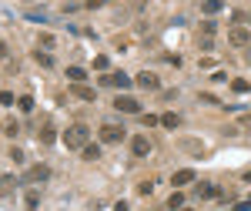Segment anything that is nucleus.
<instances>
[{"instance_id":"28","label":"nucleus","mask_w":251,"mask_h":211,"mask_svg":"<svg viewBox=\"0 0 251 211\" xmlns=\"http://www.w3.org/2000/svg\"><path fill=\"white\" fill-rule=\"evenodd\" d=\"M151 191H154V181H141V185H137V194H141V198L151 194Z\"/></svg>"},{"instance_id":"1","label":"nucleus","mask_w":251,"mask_h":211,"mask_svg":"<svg viewBox=\"0 0 251 211\" xmlns=\"http://www.w3.org/2000/svg\"><path fill=\"white\" fill-rule=\"evenodd\" d=\"M84 144H91V128H87V124H71V128L64 131V148L80 151Z\"/></svg>"},{"instance_id":"6","label":"nucleus","mask_w":251,"mask_h":211,"mask_svg":"<svg viewBox=\"0 0 251 211\" xmlns=\"http://www.w3.org/2000/svg\"><path fill=\"white\" fill-rule=\"evenodd\" d=\"M134 84L141 91H157V87H161V77H157L154 71H141V74L134 77Z\"/></svg>"},{"instance_id":"8","label":"nucleus","mask_w":251,"mask_h":211,"mask_svg":"<svg viewBox=\"0 0 251 211\" xmlns=\"http://www.w3.org/2000/svg\"><path fill=\"white\" fill-rule=\"evenodd\" d=\"M131 154H134V158H148V154H151V141L144 134H134L131 137Z\"/></svg>"},{"instance_id":"35","label":"nucleus","mask_w":251,"mask_h":211,"mask_svg":"<svg viewBox=\"0 0 251 211\" xmlns=\"http://www.w3.org/2000/svg\"><path fill=\"white\" fill-rule=\"evenodd\" d=\"M114 211H127V201H117V205H114Z\"/></svg>"},{"instance_id":"30","label":"nucleus","mask_w":251,"mask_h":211,"mask_svg":"<svg viewBox=\"0 0 251 211\" xmlns=\"http://www.w3.org/2000/svg\"><path fill=\"white\" fill-rule=\"evenodd\" d=\"M154 124H161V117L157 114H144V128H154Z\"/></svg>"},{"instance_id":"9","label":"nucleus","mask_w":251,"mask_h":211,"mask_svg":"<svg viewBox=\"0 0 251 211\" xmlns=\"http://www.w3.org/2000/svg\"><path fill=\"white\" fill-rule=\"evenodd\" d=\"M194 178H198V174H194L191 168H181V171H174V174H171V188H188Z\"/></svg>"},{"instance_id":"31","label":"nucleus","mask_w":251,"mask_h":211,"mask_svg":"<svg viewBox=\"0 0 251 211\" xmlns=\"http://www.w3.org/2000/svg\"><path fill=\"white\" fill-rule=\"evenodd\" d=\"M114 44H117V51H127V47H131V40H127V37H114Z\"/></svg>"},{"instance_id":"34","label":"nucleus","mask_w":251,"mask_h":211,"mask_svg":"<svg viewBox=\"0 0 251 211\" xmlns=\"http://www.w3.org/2000/svg\"><path fill=\"white\" fill-rule=\"evenodd\" d=\"M234 211H251V201H241V205H238Z\"/></svg>"},{"instance_id":"12","label":"nucleus","mask_w":251,"mask_h":211,"mask_svg":"<svg viewBox=\"0 0 251 211\" xmlns=\"http://www.w3.org/2000/svg\"><path fill=\"white\" fill-rule=\"evenodd\" d=\"M225 10V0H201V14L204 17H214V14H221Z\"/></svg>"},{"instance_id":"2","label":"nucleus","mask_w":251,"mask_h":211,"mask_svg":"<svg viewBox=\"0 0 251 211\" xmlns=\"http://www.w3.org/2000/svg\"><path fill=\"white\" fill-rule=\"evenodd\" d=\"M97 137H100V144H121V141L127 137V131H124L121 124H100Z\"/></svg>"},{"instance_id":"25","label":"nucleus","mask_w":251,"mask_h":211,"mask_svg":"<svg viewBox=\"0 0 251 211\" xmlns=\"http://www.w3.org/2000/svg\"><path fill=\"white\" fill-rule=\"evenodd\" d=\"M3 131H7V137H17V134H20V124L14 121V117H10V121L3 124Z\"/></svg>"},{"instance_id":"26","label":"nucleus","mask_w":251,"mask_h":211,"mask_svg":"<svg viewBox=\"0 0 251 211\" xmlns=\"http://www.w3.org/2000/svg\"><path fill=\"white\" fill-rule=\"evenodd\" d=\"M107 67H111V57H107V54L94 57V71H107Z\"/></svg>"},{"instance_id":"27","label":"nucleus","mask_w":251,"mask_h":211,"mask_svg":"<svg viewBox=\"0 0 251 211\" xmlns=\"http://www.w3.org/2000/svg\"><path fill=\"white\" fill-rule=\"evenodd\" d=\"M0 104H3V107H14V104H17V97L10 94V91H0Z\"/></svg>"},{"instance_id":"24","label":"nucleus","mask_w":251,"mask_h":211,"mask_svg":"<svg viewBox=\"0 0 251 211\" xmlns=\"http://www.w3.org/2000/svg\"><path fill=\"white\" fill-rule=\"evenodd\" d=\"M161 124H164V128H177V124H181V117L174 114V111H168V114H161Z\"/></svg>"},{"instance_id":"7","label":"nucleus","mask_w":251,"mask_h":211,"mask_svg":"<svg viewBox=\"0 0 251 211\" xmlns=\"http://www.w3.org/2000/svg\"><path fill=\"white\" fill-rule=\"evenodd\" d=\"M47 178H50V168H47V164H30L27 174H24L27 185H40V181H47Z\"/></svg>"},{"instance_id":"13","label":"nucleus","mask_w":251,"mask_h":211,"mask_svg":"<svg viewBox=\"0 0 251 211\" xmlns=\"http://www.w3.org/2000/svg\"><path fill=\"white\" fill-rule=\"evenodd\" d=\"M14 188H17V178L14 174H0V198H7Z\"/></svg>"},{"instance_id":"16","label":"nucleus","mask_w":251,"mask_h":211,"mask_svg":"<svg viewBox=\"0 0 251 211\" xmlns=\"http://www.w3.org/2000/svg\"><path fill=\"white\" fill-rule=\"evenodd\" d=\"M80 158L84 161H100V144H84L80 148Z\"/></svg>"},{"instance_id":"38","label":"nucleus","mask_w":251,"mask_h":211,"mask_svg":"<svg viewBox=\"0 0 251 211\" xmlns=\"http://www.w3.org/2000/svg\"><path fill=\"white\" fill-rule=\"evenodd\" d=\"M181 211H194V208H181Z\"/></svg>"},{"instance_id":"39","label":"nucleus","mask_w":251,"mask_h":211,"mask_svg":"<svg viewBox=\"0 0 251 211\" xmlns=\"http://www.w3.org/2000/svg\"><path fill=\"white\" fill-rule=\"evenodd\" d=\"M104 3H111V0H104Z\"/></svg>"},{"instance_id":"23","label":"nucleus","mask_w":251,"mask_h":211,"mask_svg":"<svg viewBox=\"0 0 251 211\" xmlns=\"http://www.w3.org/2000/svg\"><path fill=\"white\" fill-rule=\"evenodd\" d=\"M17 107H20V111H24V114H30V111H34V97H30V94L17 97Z\"/></svg>"},{"instance_id":"33","label":"nucleus","mask_w":251,"mask_h":211,"mask_svg":"<svg viewBox=\"0 0 251 211\" xmlns=\"http://www.w3.org/2000/svg\"><path fill=\"white\" fill-rule=\"evenodd\" d=\"M211 80H214V84H225L228 77H225V71H214V74H211Z\"/></svg>"},{"instance_id":"21","label":"nucleus","mask_w":251,"mask_h":211,"mask_svg":"<svg viewBox=\"0 0 251 211\" xmlns=\"http://www.w3.org/2000/svg\"><path fill=\"white\" fill-rule=\"evenodd\" d=\"M37 44H40V51H50V47L57 44V37H54V34H37Z\"/></svg>"},{"instance_id":"40","label":"nucleus","mask_w":251,"mask_h":211,"mask_svg":"<svg viewBox=\"0 0 251 211\" xmlns=\"http://www.w3.org/2000/svg\"><path fill=\"white\" fill-rule=\"evenodd\" d=\"M27 3H30V0H27Z\"/></svg>"},{"instance_id":"22","label":"nucleus","mask_w":251,"mask_h":211,"mask_svg":"<svg viewBox=\"0 0 251 211\" xmlns=\"http://www.w3.org/2000/svg\"><path fill=\"white\" fill-rule=\"evenodd\" d=\"M34 60H37L40 67H54V57H50L47 51H34Z\"/></svg>"},{"instance_id":"18","label":"nucleus","mask_w":251,"mask_h":211,"mask_svg":"<svg viewBox=\"0 0 251 211\" xmlns=\"http://www.w3.org/2000/svg\"><path fill=\"white\" fill-rule=\"evenodd\" d=\"M231 91H234V94H248V91H251V80H245V77H234V80H231Z\"/></svg>"},{"instance_id":"20","label":"nucleus","mask_w":251,"mask_h":211,"mask_svg":"<svg viewBox=\"0 0 251 211\" xmlns=\"http://www.w3.org/2000/svg\"><path fill=\"white\" fill-rule=\"evenodd\" d=\"M37 205H40V194L37 191H27V194H24V208H27V211H34Z\"/></svg>"},{"instance_id":"32","label":"nucleus","mask_w":251,"mask_h":211,"mask_svg":"<svg viewBox=\"0 0 251 211\" xmlns=\"http://www.w3.org/2000/svg\"><path fill=\"white\" fill-rule=\"evenodd\" d=\"M84 7L87 10H97V7H104V0H84Z\"/></svg>"},{"instance_id":"36","label":"nucleus","mask_w":251,"mask_h":211,"mask_svg":"<svg viewBox=\"0 0 251 211\" xmlns=\"http://www.w3.org/2000/svg\"><path fill=\"white\" fill-rule=\"evenodd\" d=\"M241 178H245V185H251V168H248L245 174H241Z\"/></svg>"},{"instance_id":"19","label":"nucleus","mask_w":251,"mask_h":211,"mask_svg":"<svg viewBox=\"0 0 251 211\" xmlns=\"http://www.w3.org/2000/svg\"><path fill=\"white\" fill-rule=\"evenodd\" d=\"M168 208H171V211H181V208H184V194H181V191H171V198H168Z\"/></svg>"},{"instance_id":"17","label":"nucleus","mask_w":251,"mask_h":211,"mask_svg":"<svg viewBox=\"0 0 251 211\" xmlns=\"http://www.w3.org/2000/svg\"><path fill=\"white\" fill-rule=\"evenodd\" d=\"M54 141H57V128L54 124H44L40 128V144H54Z\"/></svg>"},{"instance_id":"15","label":"nucleus","mask_w":251,"mask_h":211,"mask_svg":"<svg viewBox=\"0 0 251 211\" xmlns=\"http://www.w3.org/2000/svg\"><path fill=\"white\" fill-rule=\"evenodd\" d=\"M64 74H67L71 84H84V80H87V71H84V67H67Z\"/></svg>"},{"instance_id":"3","label":"nucleus","mask_w":251,"mask_h":211,"mask_svg":"<svg viewBox=\"0 0 251 211\" xmlns=\"http://www.w3.org/2000/svg\"><path fill=\"white\" fill-rule=\"evenodd\" d=\"M228 44H231V47H248L251 44V30L241 27V24H234L231 30H228Z\"/></svg>"},{"instance_id":"10","label":"nucleus","mask_w":251,"mask_h":211,"mask_svg":"<svg viewBox=\"0 0 251 211\" xmlns=\"http://www.w3.org/2000/svg\"><path fill=\"white\" fill-rule=\"evenodd\" d=\"M71 94L80 97V101H87V104H94V101H97V91H94V87H87V84H74Z\"/></svg>"},{"instance_id":"29","label":"nucleus","mask_w":251,"mask_h":211,"mask_svg":"<svg viewBox=\"0 0 251 211\" xmlns=\"http://www.w3.org/2000/svg\"><path fill=\"white\" fill-rule=\"evenodd\" d=\"M10 161H14V164H24V151H20V148H10Z\"/></svg>"},{"instance_id":"11","label":"nucleus","mask_w":251,"mask_h":211,"mask_svg":"<svg viewBox=\"0 0 251 211\" xmlns=\"http://www.w3.org/2000/svg\"><path fill=\"white\" fill-rule=\"evenodd\" d=\"M218 185H211V181H201V185H198V198H201V201H211V198H218Z\"/></svg>"},{"instance_id":"4","label":"nucleus","mask_w":251,"mask_h":211,"mask_svg":"<svg viewBox=\"0 0 251 211\" xmlns=\"http://www.w3.org/2000/svg\"><path fill=\"white\" fill-rule=\"evenodd\" d=\"M114 107L121 111V114H137V111H141V101L131 97V94H117L114 97Z\"/></svg>"},{"instance_id":"14","label":"nucleus","mask_w":251,"mask_h":211,"mask_svg":"<svg viewBox=\"0 0 251 211\" xmlns=\"http://www.w3.org/2000/svg\"><path fill=\"white\" fill-rule=\"evenodd\" d=\"M214 34H218V24H214L211 17L201 20V40H214Z\"/></svg>"},{"instance_id":"5","label":"nucleus","mask_w":251,"mask_h":211,"mask_svg":"<svg viewBox=\"0 0 251 211\" xmlns=\"http://www.w3.org/2000/svg\"><path fill=\"white\" fill-rule=\"evenodd\" d=\"M100 87H121V91H124V87H131V77L124 74V71L104 74V77H100Z\"/></svg>"},{"instance_id":"37","label":"nucleus","mask_w":251,"mask_h":211,"mask_svg":"<svg viewBox=\"0 0 251 211\" xmlns=\"http://www.w3.org/2000/svg\"><path fill=\"white\" fill-rule=\"evenodd\" d=\"M245 57H248V64H251V47H248V54H245Z\"/></svg>"}]
</instances>
